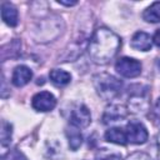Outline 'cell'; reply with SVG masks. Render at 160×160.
I'll list each match as a JSON object with an SVG mask.
<instances>
[{"label":"cell","instance_id":"277c9868","mask_svg":"<svg viewBox=\"0 0 160 160\" xmlns=\"http://www.w3.org/2000/svg\"><path fill=\"white\" fill-rule=\"evenodd\" d=\"M115 70L124 78H136L141 74V62L132 58H121L116 61Z\"/></svg>","mask_w":160,"mask_h":160},{"label":"cell","instance_id":"52a82bcc","mask_svg":"<svg viewBox=\"0 0 160 160\" xmlns=\"http://www.w3.org/2000/svg\"><path fill=\"white\" fill-rule=\"evenodd\" d=\"M31 105L38 111H50L56 105V99L49 91H40L34 95L31 100Z\"/></svg>","mask_w":160,"mask_h":160},{"label":"cell","instance_id":"e0dca14e","mask_svg":"<svg viewBox=\"0 0 160 160\" xmlns=\"http://www.w3.org/2000/svg\"><path fill=\"white\" fill-rule=\"evenodd\" d=\"M11 134H12V126L10 122L2 120L1 121V146L6 148L11 142Z\"/></svg>","mask_w":160,"mask_h":160},{"label":"cell","instance_id":"ffe728a7","mask_svg":"<svg viewBox=\"0 0 160 160\" xmlns=\"http://www.w3.org/2000/svg\"><path fill=\"white\" fill-rule=\"evenodd\" d=\"M126 160H151V158L145 152H135V154L130 155Z\"/></svg>","mask_w":160,"mask_h":160},{"label":"cell","instance_id":"5bb4252c","mask_svg":"<svg viewBox=\"0 0 160 160\" xmlns=\"http://www.w3.org/2000/svg\"><path fill=\"white\" fill-rule=\"evenodd\" d=\"M142 19L148 22H159L160 21V1L152 2L149 8L145 9L142 12Z\"/></svg>","mask_w":160,"mask_h":160},{"label":"cell","instance_id":"4fadbf2b","mask_svg":"<svg viewBox=\"0 0 160 160\" xmlns=\"http://www.w3.org/2000/svg\"><path fill=\"white\" fill-rule=\"evenodd\" d=\"M49 76H50L51 82L54 85H56V86H65L71 80V75L68 71L61 70V69H54V70H51L50 74H49Z\"/></svg>","mask_w":160,"mask_h":160},{"label":"cell","instance_id":"9a60e30c","mask_svg":"<svg viewBox=\"0 0 160 160\" xmlns=\"http://www.w3.org/2000/svg\"><path fill=\"white\" fill-rule=\"evenodd\" d=\"M66 136L69 139V146L71 150H78L80 145L82 144V135L76 128H71L66 130Z\"/></svg>","mask_w":160,"mask_h":160},{"label":"cell","instance_id":"cb8c5ba5","mask_svg":"<svg viewBox=\"0 0 160 160\" xmlns=\"http://www.w3.org/2000/svg\"><path fill=\"white\" fill-rule=\"evenodd\" d=\"M158 66H159V70H160V60L158 61Z\"/></svg>","mask_w":160,"mask_h":160},{"label":"cell","instance_id":"7402d4cb","mask_svg":"<svg viewBox=\"0 0 160 160\" xmlns=\"http://www.w3.org/2000/svg\"><path fill=\"white\" fill-rule=\"evenodd\" d=\"M58 2L61 4V5H65V6H72V5H76V4H78L76 1H70V2H69V1H60V0H59Z\"/></svg>","mask_w":160,"mask_h":160},{"label":"cell","instance_id":"30bf717a","mask_svg":"<svg viewBox=\"0 0 160 160\" xmlns=\"http://www.w3.org/2000/svg\"><path fill=\"white\" fill-rule=\"evenodd\" d=\"M152 39L145 31H138L131 38V48L139 51H148L151 49Z\"/></svg>","mask_w":160,"mask_h":160},{"label":"cell","instance_id":"ba28073f","mask_svg":"<svg viewBox=\"0 0 160 160\" xmlns=\"http://www.w3.org/2000/svg\"><path fill=\"white\" fill-rule=\"evenodd\" d=\"M128 116V109L124 105L119 104H111L106 106L104 114H102V122L104 124H114L118 121H121Z\"/></svg>","mask_w":160,"mask_h":160},{"label":"cell","instance_id":"3957f363","mask_svg":"<svg viewBox=\"0 0 160 160\" xmlns=\"http://www.w3.org/2000/svg\"><path fill=\"white\" fill-rule=\"evenodd\" d=\"M149 88L134 85L129 89V109L132 112H145L149 108Z\"/></svg>","mask_w":160,"mask_h":160},{"label":"cell","instance_id":"2e32d148","mask_svg":"<svg viewBox=\"0 0 160 160\" xmlns=\"http://www.w3.org/2000/svg\"><path fill=\"white\" fill-rule=\"evenodd\" d=\"M95 160H122L120 152L111 149H100L95 154Z\"/></svg>","mask_w":160,"mask_h":160},{"label":"cell","instance_id":"44dd1931","mask_svg":"<svg viewBox=\"0 0 160 160\" xmlns=\"http://www.w3.org/2000/svg\"><path fill=\"white\" fill-rule=\"evenodd\" d=\"M152 41H154V44H155L158 48H160V29H158V30L155 31L154 38H152Z\"/></svg>","mask_w":160,"mask_h":160},{"label":"cell","instance_id":"7c38bea8","mask_svg":"<svg viewBox=\"0 0 160 160\" xmlns=\"http://www.w3.org/2000/svg\"><path fill=\"white\" fill-rule=\"evenodd\" d=\"M105 140L116 145H126L128 144V139H126V134L124 129L120 128H111L109 130H106L105 132Z\"/></svg>","mask_w":160,"mask_h":160},{"label":"cell","instance_id":"7a4b0ae2","mask_svg":"<svg viewBox=\"0 0 160 160\" xmlns=\"http://www.w3.org/2000/svg\"><path fill=\"white\" fill-rule=\"evenodd\" d=\"M94 86L101 99L112 100L120 94L122 82L110 74H98L94 76Z\"/></svg>","mask_w":160,"mask_h":160},{"label":"cell","instance_id":"603a6c76","mask_svg":"<svg viewBox=\"0 0 160 160\" xmlns=\"http://www.w3.org/2000/svg\"><path fill=\"white\" fill-rule=\"evenodd\" d=\"M156 144H158V160H160V132L158 134V138H156Z\"/></svg>","mask_w":160,"mask_h":160},{"label":"cell","instance_id":"d6986e66","mask_svg":"<svg viewBox=\"0 0 160 160\" xmlns=\"http://www.w3.org/2000/svg\"><path fill=\"white\" fill-rule=\"evenodd\" d=\"M5 159L6 160H28L26 156L18 149H14L12 151H9Z\"/></svg>","mask_w":160,"mask_h":160},{"label":"cell","instance_id":"6da1fadb","mask_svg":"<svg viewBox=\"0 0 160 160\" xmlns=\"http://www.w3.org/2000/svg\"><path fill=\"white\" fill-rule=\"evenodd\" d=\"M121 46L120 38L106 28H99L92 34L89 42V55L92 62L105 65L115 58Z\"/></svg>","mask_w":160,"mask_h":160},{"label":"cell","instance_id":"8992f818","mask_svg":"<svg viewBox=\"0 0 160 160\" xmlns=\"http://www.w3.org/2000/svg\"><path fill=\"white\" fill-rule=\"evenodd\" d=\"M69 122L72 128H76V129H82L89 126L91 122V115L89 109L85 105L76 106L74 110H71Z\"/></svg>","mask_w":160,"mask_h":160},{"label":"cell","instance_id":"ac0fdd59","mask_svg":"<svg viewBox=\"0 0 160 160\" xmlns=\"http://www.w3.org/2000/svg\"><path fill=\"white\" fill-rule=\"evenodd\" d=\"M151 118H152V121L156 126H160V98L156 100L155 105H154V109H152V112H151Z\"/></svg>","mask_w":160,"mask_h":160},{"label":"cell","instance_id":"5b68a950","mask_svg":"<svg viewBox=\"0 0 160 160\" xmlns=\"http://www.w3.org/2000/svg\"><path fill=\"white\" fill-rule=\"evenodd\" d=\"M125 134H126L128 142L136 144V145H140V144L146 142V140L149 138V134H148L146 128L141 122L135 121V120H132V121H130V122L126 124Z\"/></svg>","mask_w":160,"mask_h":160},{"label":"cell","instance_id":"8fae6325","mask_svg":"<svg viewBox=\"0 0 160 160\" xmlns=\"http://www.w3.org/2000/svg\"><path fill=\"white\" fill-rule=\"evenodd\" d=\"M1 18H2V20H4V22L6 25H9L11 28L16 26L18 25V21H19L18 20L19 19V15H18L16 8L12 4L8 2V1L2 2L1 4Z\"/></svg>","mask_w":160,"mask_h":160},{"label":"cell","instance_id":"9c48e42d","mask_svg":"<svg viewBox=\"0 0 160 160\" xmlns=\"http://www.w3.org/2000/svg\"><path fill=\"white\" fill-rule=\"evenodd\" d=\"M31 78H32V71L25 65H19L12 71L11 82L15 86L21 88V86H25L31 80Z\"/></svg>","mask_w":160,"mask_h":160}]
</instances>
